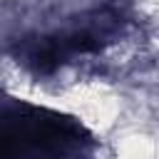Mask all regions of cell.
<instances>
[{
	"mask_svg": "<svg viewBox=\"0 0 159 159\" xmlns=\"http://www.w3.org/2000/svg\"><path fill=\"white\" fill-rule=\"evenodd\" d=\"M159 144L144 132H129L119 137L114 147V159H157Z\"/></svg>",
	"mask_w": 159,
	"mask_h": 159,
	"instance_id": "1",
	"label": "cell"
},
{
	"mask_svg": "<svg viewBox=\"0 0 159 159\" xmlns=\"http://www.w3.org/2000/svg\"><path fill=\"white\" fill-rule=\"evenodd\" d=\"M137 10L152 20L159 17V0H137Z\"/></svg>",
	"mask_w": 159,
	"mask_h": 159,
	"instance_id": "2",
	"label": "cell"
}]
</instances>
